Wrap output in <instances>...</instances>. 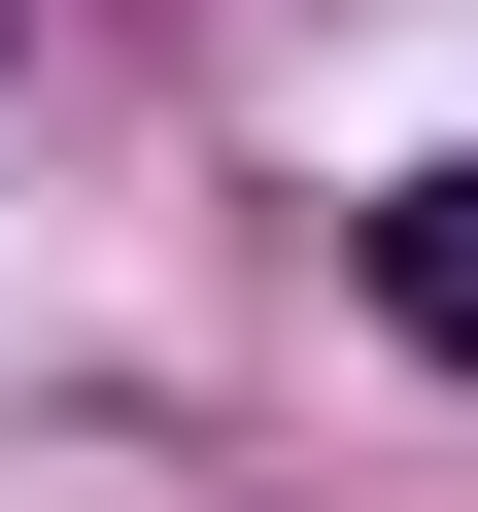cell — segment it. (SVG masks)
<instances>
[{"instance_id": "cell-1", "label": "cell", "mask_w": 478, "mask_h": 512, "mask_svg": "<svg viewBox=\"0 0 478 512\" xmlns=\"http://www.w3.org/2000/svg\"><path fill=\"white\" fill-rule=\"evenodd\" d=\"M376 342H444V376H478V171H410V205H376Z\"/></svg>"}]
</instances>
